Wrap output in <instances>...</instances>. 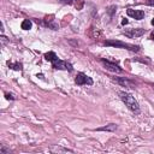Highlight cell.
I'll return each mask as SVG.
<instances>
[{
	"label": "cell",
	"mask_w": 154,
	"mask_h": 154,
	"mask_svg": "<svg viewBox=\"0 0 154 154\" xmlns=\"http://www.w3.org/2000/svg\"><path fill=\"white\" fill-rule=\"evenodd\" d=\"M119 96L122 99V101L125 103V106L134 113H140V106H138V102L135 100V97L129 94V93H125V91H119Z\"/></svg>",
	"instance_id": "cell-1"
},
{
	"label": "cell",
	"mask_w": 154,
	"mask_h": 154,
	"mask_svg": "<svg viewBox=\"0 0 154 154\" xmlns=\"http://www.w3.org/2000/svg\"><path fill=\"white\" fill-rule=\"evenodd\" d=\"M106 46H112V47H116V48H124V49H129V51H132V52H138L140 51V47L138 46H135V45H130V43H125V42H122V41H114V40H108L105 42Z\"/></svg>",
	"instance_id": "cell-2"
},
{
	"label": "cell",
	"mask_w": 154,
	"mask_h": 154,
	"mask_svg": "<svg viewBox=\"0 0 154 154\" xmlns=\"http://www.w3.org/2000/svg\"><path fill=\"white\" fill-rule=\"evenodd\" d=\"M52 65L57 70H69V71H72V65L70 63H67V61L60 60L59 58H57L54 61H52Z\"/></svg>",
	"instance_id": "cell-3"
},
{
	"label": "cell",
	"mask_w": 154,
	"mask_h": 154,
	"mask_svg": "<svg viewBox=\"0 0 154 154\" xmlns=\"http://www.w3.org/2000/svg\"><path fill=\"white\" fill-rule=\"evenodd\" d=\"M101 63H102V65L105 66L106 70H109V71L116 72V73H122V72H123V70H122V69L119 67V65L116 64V63H112V61L106 60V59H101Z\"/></svg>",
	"instance_id": "cell-4"
},
{
	"label": "cell",
	"mask_w": 154,
	"mask_h": 154,
	"mask_svg": "<svg viewBox=\"0 0 154 154\" xmlns=\"http://www.w3.org/2000/svg\"><path fill=\"white\" fill-rule=\"evenodd\" d=\"M76 83H77L78 85H83V84H89V85H91L94 82H93V79H91L89 76H87V75L83 73V72H79V73H77V76H76Z\"/></svg>",
	"instance_id": "cell-5"
},
{
	"label": "cell",
	"mask_w": 154,
	"mask_h": 154,
	"mask_svg": "<svg viewBox=\"0 0 154 154\" xmlns=\"http://www.w3.org/2000/svg\"><path fill=\"white\" fill-rule=\"evenodd\" d=\"M113 81H114L116 83H118V84L123 85V87H128V88H135V83H134L132 81H130V79L125 78V77H114V78H113Z\"/></svg>",
	"instance_id": "cell-6"
},
{
	"label": "cell",
	"mask_w": 154,
	"mask_h": 154,
	"mask_svg": "<svg viewBox=\"0 0 154 154\" xmlns=\"http://www.w3.org/2000/svg\"><path fill=\"white\" fill-rule=\"evenodd\" d=\"M124 34H125L128 37L134 38V37H137V36L143 35V34H144V29H141V28H138V29H129V30H125Z\"/></svg>",
	"instance_id": "cell-7"
},
{
	"label": "cell",
	"mask_w": 154,
	"mask_h": 154,
	"mask_svg": "<svg viewBox=\"0 0 154 154\" xmlns=\"http://www.w3.org/2000/svg\"><path fill=\"white\" fill-rule=\"evenodd\" d=\"M126 13H128V16H130V17H132V18H135V19H138V20L144 17V12L141 11V10L128 8V10H126Z\"/></svg>",
	"instance_id": "cell-8"
},
{
	"label": "cell",
	"mask_w": 154,
	"mask_h": 154,
	"mask_svg": "<svg viewBox=\"0 0 154 154\" xmlns=\"http://www.w3.org/2000/svg\"><path fill=\"white\" fill-rule=\"evenodd\" d=\"M45 25L48 26V28H51V29H53V30H58V29H59L58 23H57L54 19H49V20H48L47 17L45 18Z\"/></svg>",
	"instance_id": "cell-9"
},
{
	"label": "cell",
	"mask_w": 154,
	"mask_h": 154,
	"mask_svg": "<svg viewBox=\"0 0 154 154\" xmlns=\"http://www.w3.org/2000/svg\"><path fill=\"white\" fill-rule=\"evenodd\" d=\"M117 129V125L116 124H108L106 126H102V128H97L96 130L97 131H114Z\"/></svg>",
	"instance_id": "cell-10"
},
{
	"label": "cell",
	"mask_w": 154,
	"mask_h": 154,
	"mask_svg": "<svg viewBox=\"0 0 154 154\" xmlns=\"http://www.w3.org/2000/svg\"><path fill=\"white\" fill-rule=\"evenodd\" d=\"M7 65H8V67L10 69H13V70H16V71H20L22 70V64L20 63H12V61H7Z\"/></svg>",
	"instance_id": "cell-11"
},
{
	"label": "cell",
	"mask_w": 154,
	"mask_h": 154,
	"mask_svg": "<svg viewBox=\"0 0 154 154\" xmlns=\"http://www.w3.org/2000/svg\"><path fill=\"white\" fill-rule=\"evenodd\" d=\"M57 58H58V57H57V54H55L54 52H48V53L45 54V59H46L47 61H51V63L54 61Z\"/></svg>",
	"instance_id": "cell-12"
},
{
	"label": "cell",
	"mask_w": 154,
	"mask_h": 154,
	"mask_svg": "<svg viewBox=\"0 0 154 154\" xmlns=\"http://www.w3.org/2000/svg\"><path fill=\"white\" fill-rule=\"evenodd\" d=\"M51 152H54V153H59V152H64V153H66V152H72V149H67V148H63V147H51V149H49Z\"/></svg>",
	"instance_id": "cell-13"
},
{
	"label": "cell",
	"mask_w": 154,
	"mask_h": 154,
	"mask_svg": "<svg viewBox=\"0 0 154 154\" xmlns=\"http://www.w3.org/2000/svg\"><path fill=\"white\" fill-rule=\"evenodd\" d=\"M31 20H29V19H25V20H23L22 22V29H24V30H29L30 28H31Z\"/></svg>",
	"instance_id": "cell-14"
},
{
	"label": "cell",
	"mask_w": 154,
	"mask_h": 154,
	"mask_svg": "<svg viewBox=\"0 0 154 154\" xmlns=\"http://www.w3.org/2000/svg\"><path fill=\"white\" fill-rule=\"evenodd\" d=\"M0 154H10V149H7V148H5L4 146L0 148Z\"/></svg>",
	"instance_id": "cell-15"
},
{
	"label": "cell",
	"mask_w": 154,
	"mask_h": 154,
	"mask_svg": "<svg viewBox=\"0 0 154 154\" xmlns=\"http://www.w3.org/2000/svg\"><path fill=\"white\" fill-rule=\"evenodd\" d=\"M59 2H61V4H73V2H76V1H78V0H58Z\"/></svg>",
	"instance_id": "cell-16"
},
{
	"label": "cell",
	"mask_w": 154,
	"mask_h": 154,
	"mask_svg": "<svg viewBox=\"0 0 154 154\" xmlns=\"http://www.w3.org/2000/svg\"><path fill=\"white\" fill-rule=\"evenodd\" d=\"M5 97H6L7 100H14V99H16L14 95H13V94H10V93H5Z\"/></svg>",
	"instance_id": "cell-17"
},
{
	"label": "cell",
	"mask_w": 154,
	"mask_h": 154,
	"mask_svg": "<svg viewBox=\"0 0 154 154\" xmlns=\"http://www.w3.org/2000/svg\"><path fill=\"white\" fill-rule=\"evenodd\" d=\"M114 8H116V7H114V6H111V7H109V8H108V10H109V11H108V12H109V13H111V14H112V13H113V10H114Z\"/></svg>",
	"instance_id": "cell-18"
},
{
	"label": "cell",
	"mask_w": 154,
	"mask_h": 154,
	"mask_svg": "<svg viewBox=\"0 0 154 154\" xmlns=\"http://www.w3.org/2000/svg\"><path fill=\"white\" fill-rule=\"evenodd\" d=\"M147 4H148V5H152V6H154V0H148V1H147Z\"/></svg>",
	"instance_id": "cell-19"
},
{
	"label": "cell",
	"mask_w": 154,
	"mask_h": 154,
	"mask_svg": "<svg viewBox=\"0 0 154 154\" xmlns=\"http://www.w3.org/2000/svg\"><path fill=\"white\" fill-rule=\"evenodd\" d=\"M122 24H123V25H125V24H128V19H125V18H123V20H122Z\"/></svg>",
	"instance_id": "cell-20"
},
{
	"label": "cell",
	"mask_w": 154,
	"mask_h": 154,
	"mask_svg": "<svg viewBox=\"0 0 154 154\" xmlns=\"http://www.w3.org/2000/svg\"><path fill=\"white\" fill-rule=\"evenodd\" d=\"M1 41H2V43L5 45V43H6V37H5V36H1Z\"/></svg>",
	"instance_id": "cell-21"
},
{
	"label": "cell",
	"mask_w": 154,
	"mask_h": 154,
	"mask_svg": "<svg viewBox=\"0 0 154 154\" xmlns=\"http://www.w3.org/2000/svg\"><path fill=\"white\" fill-rule=\"evenodd\" d=\"M150 40H153V41H154V31L150 34Z\"/></svg>",
	"instance_id": "cell-22"
},
{
	"label": "cell",
	"mask_w": 154,
	"mask_h": 154,
	"mask_svg": "<svg viewBox=\"0 0 154 154\" xmlns=\"http://www.w3.org/2000/svg\"><path fill=\"white\" fill-rule=\"evenodd\" d=\"M152 24H153V25H154V18H153V19H152Z\"/></svg>",
	"instance_id": "cell-23"
}]
</instances>
